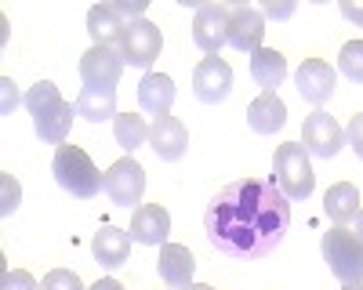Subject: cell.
I'll use <instances>...</instances> for the list:
<instances>
[{
    "mask_svg": "<svg viewBox=\"0 0 363 290\" xmlns=\"http://www.w3.org/2000/svg\"><path fill=\"white\" fill-rule=\"evenodd\" d=\"M113 8L120 11V18H124V22H138L145 15V0H116Z\"/></svg>",
    "mask_w": 363,
    "mask_h": 290,
    "instance_id": "f546056e",
    "label": "cell"
},
{
    "mask_svg": "<svg viewBox=\"0 0 363 290\" xmlns=\"http://www.w3.org/2000/svg\"><path fill=\"white\" fill-rule=\"evenodd\" d=\"M149 149H153L160 160L174 163L186 156L189 149V131L182 120H174V116H157L153 124H149Z\"/></svg>",
    "mask_w": 363,
    "mask_h": 290,
    "instance_id": "4fadbf2b",
    "label": "cell"
},
{
    "mask_svg": "<svg viewBox=\"0 0 363 290\" xmlns=\"http://www.w3.org/2000/svg\"><path fill=\"white\" fill-rule=\"evenodd\" d=\"M77 116H84L87 124L116 120V91H95V87H84V91L77 95Z\"/></svg>",
    "mask_w": 363,
    "mask_h": 290,
    "instance_id": "603a6c76",
    "label": "cell"
},
{
    "mask_svg": "<svg viewBox=\"0 0 363 290\" xmlns=\"http://www.w3.org/2000/svg\"><path fill=\"white\" fill-rule=\"evenodd\" d=\"M320 250H323L327 269L342 283H363V240L356 236V232L335 225L330 232H323Z\"/></svg>",
    "mask_w": 363,
    "mask_h": 290,
    "instance_id": "5b68a950",
    "label": "cell"
},
{
    "mask_svg": "<svg viewBox=\"0 0 363 290\" xmlns=\"http://www.w3.org/2000/svg\"><path fill=\"white\" fill-rule=\"evenodd\" d=\"M356 236H359V240H363V214H359V218H356Z\"/></svg>",
    "mask_w": 363,
    "mask_h": 290,
    "instance_id": "d590c367",
    "label": "cell"
},
{
    "mask_svg": "<svg viewBox=\"0 0 363 290\" xmlns=\"http://www.w3.org/2000/svg\"><path fill=\"white\" fill-rule=\"evenodd\" d=\"M345 141L352 145V153L363 160V112H356L352 120H349V127H345Z\"/></svg>",
    "mask_w": 363,
    "mask_h": 290,
    "instance_id": "f1b7e54d",
    "label": "cell"
},
{
    "mask_svg": "<svg viewBox=\"0 0 363 290\" xmlns=\"http://www.w3.org/2000/svg\"><path fill=\"white\" fill-rule=\"evenodd\" d=\"M186 290H215V286H211V283H189Z\"/></svg>",
    "mask_w": 363,
    "mask_h": 290,
    "instance_id": "e575fe53",
    "label": "cell"
},
{
    "mask_svg": "<svg viewBox=\"0 0 363 290\" xmlns=\"http://www.w3.org/2000/svg\"><path fill=\"white\" fill-rule=\"evenodd\" d=\"M193 40L203 54H218L229 44V8L222 4H200L193 22Z\"/></svg>",
    "mask_w": 363,
    "mask_h": 290,
    "instance_id": "8fae6325",
    "label": "cell"
},
{
    "mask_svg": "<svg viewBox=\"0 0 363 290\" xmlns=\"http://www.w3.org/2000/svg\"><path fill=\"white\" fill-rule=\"evenodd\" d=\"M262 40H265V15L258 8H247V4H240L229 11V44L236 51H262Z\"/></svg>",
    "mask_w": 363,
    "mask_h": 290,
    "instance_id": "5bb4252c",
    "label": "cell"
},
{
    "mask_svg": "<svg viewBox=\"0 0 363 290\" xmlns=\"http://www.w3.org/2000/svg\"><path fill=\"white\" fill-rule=\"evenodd\" d=\"M272 185H277L291 203L298 199H309L313 189H316V174H313V163H309V153L301 141H284L277 145V156H272Z\"/></svg>",
    "mask_w": 363,
    "mask_h": 290,
    "instance_id": "3957f363",
    "label": "cell"
},
{
    "mask_svg": "<svg viewBox=\"0 0 363 290\" xmlns=\"http://www.w3.org/2000/svg\"><path fill=\"white\" fill-rule=\"evenodd\" d=\"M124 29H128V22L120 18V11L113 4H95L87 11V33L95 40V47H120Z\"/></svg>",
    "mask_w": 363,
    "mask_h": 290,
    "instance_id": "ffe728a7",
    "label": "cell"
},
{
    "mask_svg": "<svg viewBox=\"0 0 363 290\" xmlns=\"http://www.w3.org/2000/svg\"><path fill=\"white\" fill-rule=\"evenodd\" d=\"M91 254L102 269H120L128 265L131 257V232L116 228V225H102L95 236H91Z\"/></svg>",
    "mask_w": 363,
    "mask_h": 290,
    "instance_id": "e0dca14e",
    "label": "cell"
},
{
    "mask_svg": "<svg viewBox=\"0 0 363 290\" xmlns=\"http://www.w3.org/2000/svg\"><path fill=\"white\" fill-rule=\"evenodd\" d=\"M229 91H233V69H229V62L218 58V54H207L203 62L193 69V95L203 105H218V102H225Z\"/></svg>",
    "mask_w": 363,
    "mask_h": 290,
    "instance_id": "30bf717a",
    "label": "cell"
},
{
    "mask_svg": "<svg viewBox=\"0 0 363 290\" xmlns=\"http://www.w3.org/2000/svg\"><path fill=\"white\" fill-rule=\"evenodd\" d=\"M171 236V214L160 203H142L131 214V240L145 247H164Z\"/></svg>",
    "mask_w": 363,
    "mask_h": 290,
    "instance_id": "9a60e30c",
    "label": "cell"
},
{
    "mask_svg": "<svg viewBox=\"0 0 363 290\" xmlns=\"http://www.w3.org/2000/svg\"><path fill=\"white\" fill-rule=\"evenodd\" d=\"M301 145H306L309 156H323V160H335L345 145V131L342 124L335 120L330 112L323 109H313L301 124Z\"/></svg>",
    "mask_w": 363,
    "mask_h": 290,
    "instance_id": "ba28073f",
    "label": "cell"
},
{
    "mask_svg": "<svg viewBox=\"0 0 363 290\" xmlns=\"http://www.w3.org/2000/svg\"><path fill=\"white\" fill-rule=\"evenodd\" d=\"M138 105L149 116H171L174 105V80L167 73H145L138 83Z\"/></svg>",
    "mask_w": 363,
    "mask_h": 290,
    "instance_id": "ac0fdd59",
    "label": "cell"
},
{
    "mask_svg": "<svg viewBox=\"0 0 363 290\" xmlns=\"http://www.w3.org/2000/svg\"><path fill=\"white\" fill-rule=\"evenodd\" d=\"M323 214L335 221V225H345V221L359 218V189L352 182L330 185L327 196H323Z\"/></svg>",
    "mask_w": 363,
    "mask_h": 290,
    "instance_id": "7402d4cb",
    "label": "cell"
},
{
    "mask_svg": "<svg viewBox=\"0 0 363 290\" xmlns=\"http://www.w3.org/2000/svg\"><path fill=\"white\" fill-rule=\"evenodd\" d=\"M251 76L262 91H272L277 95V87L287 80V58L277 51V47H262L251 54Z\"/></svg>",
    "mask_w": 363,
    "mask_h": 290,
    "instance_id": "44dd1931",
    "label": "cell"
},
{
    "mask_svg": "<svg viewBox=\"0 0 363 290\" xmlns=\"http://www.w3.org/2000/svg\"><path fill=\"white\" fill-rule=\"evenodd\" d=\"M0 290H40V283L22 269H8L4 279H0Z\"/></svg>",
    "mask_w": 363,
    "mask_h": 290,
    "instance_id": "83f0119b",
    "label": "cell"
},
{
    "mask_svg": "<svg viewBox=\"0 0 363 290\" xmlns=\"http://www.w3.org/2000/svg\"><path fill=\"white\" fill-rule=\"evenodd\" d=\"M157 272H160V279L171 290H186L193 283V272H196V257H193L189 247H182V243H164L160 257H157Z\"/></svg>",
    "mask_w": 363,
    "mask_h": 290,
    "instance_id": "2e32d148",
    "label": "cell"
},
{
    "mask_svg": "<svg viewBox=\"0 0 363 290\" xmlns=\"http://www.w3.org/2000/svg\"><path fill=\"white\" fill-rule=\"evenodd\" d=\"M342 290H363V283H345Z\"/></svg>",
    "mask_w": 363,
    "mask_h": 290,
    "instance_id": "8d00e7d4",
    "label": "cell"
},
{
    "mask_svg": "<svg viewBox=\"0 0 363 290\" xmlns=\"http://www.w3.org/2000/svg\"><path fill=\"white\" fill-rule=\"evenodd\" d=\"M294 83H298V95L306 98L309 105H316V109L335 95V87H338L335 69H330L323 58H306V62L298 66V73H294Z\"/></svg>",
    "mask_w": 363,
    "mask_h": 290,
    "instance_id": "7c38bea8",
    "label": "cell"
},
{
    "mask_svg": "<svg viewBox=\"0 0 363 290\" xmlns=\"http://www.w3.org/2000/svg\"><path fill=\"white\" fill-rule=\"evenodd\" d=\"M87 290H124V283L120 279H99L95 286H87Z\"/></svg>",
    "mask_w": 363,
    "mask_h": 290,
    "instance_id": "836d02e7",
    "label": "cell"
},
{
    "mask_svg": "<svg viewBox=\"0 0 363 290\" xmlns=\"http://www.w3.org/2000/svg\"><path fill=\"white\" fill-rule=\"evenodd\" d=\"M291 11H294L291 4H272V0L262 8V15H272V18H284V15H291Z\"/></svg>",
    "mask_w": 363,
    "mask_h": 290,
    "instance_id": "d6a6232c",
    "label": "cell"
},
{
    "mask_svg": "<svg viewBox=\"0 0 363 290\" xmlns=\"http://www.w3.org/2000/svg\"><path fill=\"white\" fill-rule=\"evenodd\" d=\"M342 15L356 25H363V4H356V0H342Z\"/></svg>",
    "mask_w": 363,
    "mask_h": 290,
    "instance_id": "1f68e13d",
    "label": "cell"
},
{
    "mask_svg": "<svg viewBox=\"0 0 363 290\" xmlns=\"http://www.w3.org/2000/svg\"><path fill=\"white\" fill-rule=\"evenodd\" d=\"M22 102H26L29 112H33V127H37V138H40V141H48V145H66V138H69V131H73L77 102H66L51 80H40L37 87H29Z\"/></svg>",
    "mask_w": 363,
    "mask_h": 290,
    "instance_id": "7a4b0ae2",
    "label": "cell"
},
{
    "mask_svg": "<svg viewBox=\"0 0 363 290\" xmlns=\"http://www.w3.org/2000/svg\"><path fill=\"white\" fill-rule=\"evenodd\" d=\"M51 174H55V182L62 185L69 196H77V199L99 196L102 192V178H106V174L95 167V160H91L80 145H58L55 160H51Z\"/></svg>",
    "mask_w": 363,
    "mask_h": 290,
    "instance_id": "277c9868",
    "label": "cell"
},
{
    "mask_svg": "<svg viewBox=\"0 0 363 290\" xmlns=\"http://www.w3.org/2000/svg\"><path fill=\"white\" fill-rule=\"evenodd\" d=\"M207 240L233 261H255L277 250L291 228V199L269 178H244L218 189L203 211Z\"/></svg>",
    "mask_w": 363,
    "mask_h": 290,
    "instance_id": "6da1fadb",
    "label": "cell"
},
{
    "mask_svg": "<svg viewBox=\"0 0 363 290\" xmlns=\"http://www.w3.org/2000/svg\"><path fill=\"white\" fill-rule=\"evenodd\" d=\"M124 54L120 47H95L91 44L80 58V80L84 87H95V91H116L120 73H124Z\"/></svg>",
    "mask_w": 363,
    "mask_h": 290,
    "instance_id": "9c48e42d",
    "label": "cell"
},
{
    "mask_svg": "<svg viewBox=\"0 0 363 290\" xmlns=\"http://www.w3.org/2000/svg\"><path fill=\"white\" fill-rule=\"evenodd\" d=\"M338 69L342 76H349L352 83H363V40H349L338 51Z\"/></svg>",
    "mask_w": 363,
    "mask_h": 290,
    "instance_id": "d4e9b609",
    "label": "cell"
},
{
    "mask_svg": "<svg viewBox=\"0 0 363 290\" xmlns=\"http://www.w3.org/2000/svg\"><path fill=\"white\" fill-rule=\"evenodd\" d=\"M40 290H87V286H84V279H80L77 272H69V269H51V272L44 276Z\"/></svg>",
    "mask_w": 363,
    "mask_h": 290,
    "instance_id": "484cf974",
    "label": "cell"
},
{
    "mask_svg": "<svg viewBox=\"0 0 363 290\" xmlns=\"http://www.w3.org/2000/svg\"><path fill=\"white\" fill-rule=\"evenodd\" d=\"M160 47H164L160 25H153L149 18L128 22L124 37H120V54H124V62L135 66V69H149V66H153L160 58Z\"/></svg>",
    "mask_w": 363,
    "mask_h": 290,
    "instance_id": "52a82bcc",
    "label": "cell"
},
{
    "mask_svg": "<svg viewBox=\"0 0 363 290\" xmlns=\"http://www.w3.org/2000/svg\"><path fill=\"white\" fill-rule=\"evenodd\" d=\"M102 189H106V196L116 203V207H138L142 192H145V167H142L135 156L116 160V163L106 170Z\"/></svg>",
    "mask_w": 363,
    "mask_h": 290,
    "instance_id": "8992f818",
    "label": "cell"
},
{
    "mask_svg": "<svg viewBox=\"0 0 363 290\" xmlns=\"http://www.w3.org/2000/svg\"><path fill=\"white\" fill-rule=\"evenodd\" d=\"M247 124L255 134H277L284 124H287V105L280 95L272 91H262L251 105H247Z\"/></svg>",
    "mask_w": 363,
    "mask_h": 290,
    "instance_id": "d6986e66",
    "label": "cell"
},
{
    "mask_svg": "<svg viewBox=\"0 0 363 290\" xmlns=\"http://www.w3.org/2000/svg\"><path fill=\"white\" fill-rule=\"evenodd\" d=\"M113 138H116L120 149L131 156L135 149L149 145V124L142 120V116H135V112H116V120H113Z\"/></svg>",
    "mask_w": 363,
    "mask_h": 290,
    "instance_id": "cb8c5ba5",
    "label": "cell"
},
{
    "mask_svg": "<svg viewBox=\"0 0 363 290\" xmlns=\"http://www.w3.org/2000/svg\"><path fill=\"white\" fill-rule=\"evenodd\" d=\"M18 199H22V189H18V182L11 178V174L4 170L0 174V214H15L18 211Z\"/></svg>",
    "mask_w": 363,
    "mask_h": 290,
    "instance_id": "4316f807",
    "label": "cell"
},
{
    "mask_svg": "<svg viewBox=\"0 0 363 290\" xmlns=\"http://www.w3.org/2000/svg\"><path fill=\"white\" fill-rule=\"evenodd\" d=\"M0 87H4V112H11V109L18 105V91H15V80H11V76H4V80H0Z\"/></svg>",
    "mask_w": 363,
    "mask_h": 290,
    "instance_id": "4dcf8cb0",
    "label": "cell"
}]
</instances>
